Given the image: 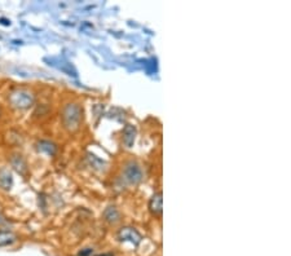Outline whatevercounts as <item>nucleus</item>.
<instances>
[{"label":"nucleus","instance_id":"nucleus-1","mask_svg":"<svg viewBox=\"0 0 291 256\" xmlns=\"http://www.w3.org/2000/svg\"><path fill=\"white\" fill-rule=\"evenodd\" d=\"M34 101H35L34 93L25 88L15 89L8 96V103L11 104V106L18 110L29 109L30 106L34 105Z\"/></svg>","mask_w":291,"mask_h":256},{"label":"nucleus","instance_id":"nucleus-2","mask_svg":"<svg viewBox=\"0 0 291 256\" xmlns=\"http://www.w3.org/2000/svg\"><path fill=\"white\" fill-rule=\"evenodd\" d=\"M82 121V109L77 104H68L62 110V123L69 131L77 130Z\"/></svg>","mask_w":291,"mask_h":256},{"label":"nucleus","instance_id":"nucleus-3","mask_svg":"<svg viewBox=\"0 0 291 256\" xmlns=\"http://www.w3.org/2000/svg\"><path fill=\"white\" fill-rule=\"evenodd\" d=\"M124 176L129 183L137 184L142 180V171L140 166L136 165V163H128L124 168Z\"/></svg>","mask_w":291,"mask_h":256},{"label":"nucleus","instance_id":"nucleus-4","mask_svg":"<svg viewBox=\"0 0 291 256\" xmlns=\"http://www.w3.org/2000/svg\"><path fill=\"white\" fill-rule=\"evenodd\" d=\"M118 237L121 241H129L132 242L133 244H138L141 242V236L138 234L137 230L132 229V228H123L119 230Z\"/></svg>","mask_w":291,"mask_h":256},{"label":"nucleus","instance_id":"nucleus-5","mask_svg":"<svg viewBox=\"0 0 291 256\" xmlns=\"http://www.w3.org/2000/svg\"><path fill=\"white\" fill-rule=\"evenodd\" d=\"M162 202H163V199H162V193H156V194L152 197V199H150V211L153 212L154 215H161L162 214V209H163V207H162Z\"/></svg>","mask_w":291,"mask_h":256},{"label":"nucleus","instance_id":"nucleus-6","mask_svg":"<svg viewBox=\"0 0 291 256\" xmlns=\"http://www.w3.org/2000/svg\"><path fill=\"white\" fill-rule=\"evenodd\" d=\"M12 183L13 179L11 172H9L7 168H2V170H0V186L8 190V189H11V186H12Z\"/></svg>","mask_w":291,"mask_h":256},{"label":"nucleus","instance_id":"nucleus-7","mask_svg":"<svg viewBox=\"0 0 291 256\" xmlns=\"http://www.w3.org/2000/svg\"><path fill=\"white\" fill-rule=\"evenodd\" d=\"M123 135H124L123 136L124 144H126L128 147H131V145H132L133 141H135V135H136L135 127L131 126V124H128V126L124 128Z\"/></svg>","mask_w":291,"mask_h":256},{"label":"nucleus","instance_id":"nucleus-8","mask_svg":"<svg viewBox=\"0 0 291 256\" xmlns=\"http://www.w3.org/2000/svg\"><path fill=\"white\" fill-rule=\"evenodd\" d=\"M16 241V236L9 230H0V247L8 246Z\"/></svg>","mask_w":291,"mask_h":256},{"label":"nucleus","instance_id":"nucleus-9","mask_svg":"<svg viewBox=\"0 0 291 256\" xmlns=\"http://www.w3.org/2000/svg\"><path fill=\"white\" fill-rule=\"evenodd\" d=\"M39 149L45 151V153L50 154V156H53V154L56 153V146H55V144H52V142H50V141L39 142Z\"/></svg>","mask_w":291,"mask_h":256},{"label":"nucleus","instance_id":"nucleus-10","mask_svg":"<svg viewBox=\"0 0 291 256\" xmlns=\"http://www.w3.org/2000/svg\"><path fill=\"white\" fill-rule=\"evenodd\" d=\"M105 219L110 223H115V221L119 220V212L117 211L115 207H109V209L105 211Z\"/></svg>","mask_w":291,"mask_h":256},{"label":"nucleus","instance_id":"nucleus-11","mask_svg":"<svg viewBox=\"0 0 291 256\" xmlns=\"http://www.w3.org/2000/svg\"><path fill=\"white\" fill-rule=\"evenodd\" d=\"M100 256H113L112 253H105V255H100Z\"/></svg>","mask_w":291,"mask_h":256}]
</instances>
